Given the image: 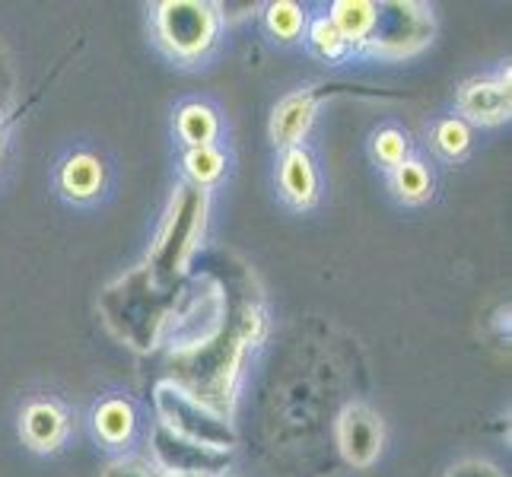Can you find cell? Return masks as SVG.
Here are the masks:
<instances>
[{"mask_svg":"<svg viewBox=\"0 0 512 477\" xmlns=\"http://www.w3.org/2000/svg\"><path fill=\"white\" fill-rule=\"evenodd\" d=\"M96 433L109 446L128 443L134 433V408L121 398H109L96 408Z\"/></svg>","mask_w":512,"mask_h":477,"instance_id":"9a60e30c","label":"cell"},{"mask_svg":"<svg viewBox=\"0 0 512 477\" xmlns=\"http://www.w3.org/2000/svg\"><path fill=\"white\" fill-rule=\"evenodd\" d=\"M264 318L258 309L242 306L214 338L172 353V382L182 385L198 401L226 414L233 404V385L239 376L242 350L261 338Z\"/></svg>","mask_w":512,"mask_h":477,"instance_id":"6da1fadb","label":"cell"},{"mask_svg":"<svg viewBox=\"0 0 512 477\" xmlns=\"http://www.w3.org/2000/svg\"><path fill=\"white\" fill-rule=\"evenodd\" d=\"M309 42H312V48L319 51L322 58H338L341 51L347 48V42H344V35L334 29V23L328 20V16H322V20H315V26H312V32H309Z\"/></svg>","mask_w":512,"mask_h":477,"instance_id":"44dd1931","label":"cell"},{"mask_svg":"<svg viewBox=\"0 0 512 477\" xmlns=\"http://www.w3.org/2000/svg\"><path fill=\"white\" fill-rule=\"evenodd\" d=\"M280 188H284V198L293 207H309L319 194V179H315L312 159L306 150H287L284 163H280Z\"/></svg>","mask_w":512,"mask_h":477,"instance_id":"7c38bea8","label":"cell"},{"mask_svg":"<svg viewBox=\"0 0 512 477\" xmlns=\"http://www.w3.org/2000/svg\"><path fill=\"white\" fill-rule=\"evenodd\" d=\"M312 118H315V99L309 93H293V96H287L274 109V118H271V137H274V144L293 150L299 140H303V134L309 131Z\"/></svg>","mask_w":512,"mask_h":477,"instance_id":"30bf717a","label":"cell"},{"mask_svg":"<svg viewBox=\"0 0 512 477\" xmlns=\"http://www.w3.org/2000/svg\"><path fill=\"white\" fill-rule=\"evenodd\" d=\"M306 26V13L299 10L290 0H280V4H271L268 7V29L277 35V39L284 42H293L299 32Z\"/></svg>","mask_w":512,"mask_h":477,"instance_id":"d6986e66","label":"cell"},{"mask_svg":"<svg viewBox=\"0 0 512 477\" xmlns=\"http://www.w3.org/2000/svg\"><path fill=\"white\" fill-rule=\"evenodd\" d=\"M395 191L401 194L404 201H423L430 194V172L423 169L420 163H414V159H404L401 166H395Z\"/></svg>","mask_w":512,"mask_h":477,"instance_id":"ac0fdd59","label":"cell"},{"mask_svg":"<svg viewBox=\"0 0 512 477\" xmlns=\"http://www.w3.org/2000/svg\"><path fill=\"white\" fill-rule=\"evenodd\" d=\"M449 477H503V474L487 462H465V465L452 468Z\"/></svg>","mask_w":512,"mask_h":477,"instance_id":"cb8c5ba5","label":"cell"},{"mask_svg":"<svg viewBox=\"0 0 512 477\" xmlns=\"http://www.w3.org/2000/svg\"><path fill=\"white\" fill-rule=\"evenodd\" d=\"M338 446L350 465L366 468L382 452V420L366 404H347L338 420Z\"/></svg>","mask_w":512,"mask_h":477,"instance_id":"52a82bcc","label":"cell"},{"mask_svg":"<svg viewBox=\"0 0 512 477\" xmlns=\"http://www.w3.org/2000/svg\"><path fill=\"white\" fill-rule=\"evenodd\" d=\"M153 455H156V468L160 471H185V474H220L226 465V452H214L204 446H194L188 439L169 433L166 427L156 430L153 436Z\"/></svg>","mask_w":512,"mask_h":477,"instance_id":"ba28073f","label":"cell"},{"mask_svg":"<svg viewBox=\"0 0 512 477\" xmlns=\"http://www.w3.org/2000/svg\"><path fill=\"white\" fill-rule=\"evenodd\" d=\"M172 303L175 293L156 284L144 264V268H134L131 274L118 277L115 284L102 290L99 312L105 318V325L115 331V338L147 353L163 341Z\"/></svg>","mask_w":512,"mask_h":477,"instance_id":"7a4b0ae2","label":"cell"},{"mask_svg":"<svg viewBox=\"0 0 512 477\" xmlns=\"http://www.w3.org/2000/svg\"><path fill=\"white\" fill-rule=\"evenodd\" d=\"M102 179H105L102 163L90 153L70 156L61 169V188H64L67 198H77V201L93 198V194L102 188Z\"/></svg>","mask_w":512,"mask_h":477,"instance_id":"4fadbf2b","label":"cell"},{"mask_svg":"<svg viewBox=\"0 0 512 477\" xmlns=\"http://www.w3.org/2000/svg\"><path fill=\"white\" fill-rule=\"evenodd\" d=\"M163 477H207V474H185V471H169Z\"/></svg>","mask_w":512,"mask_h":477,"instance_id":"d4e9b609","label":"cell"},{"mask_svg":"<svg viewBox=\"0 0 512 477\" xmlns=\"http://www.w3.org/2000/svg\"><path fill=\"white\" fill-rule=\"evenodd\" d=\"M102 477H163V471L150 465L147 458H115L112 465H105Z\"/></svg>","mask_w":512,"mask_h":477,"instance_id":"603a6c76","label":"cell"},{"mask_svg":"<svg viewBox=\"0 0 512 477\" xmlns=\"http://www.w3.org/2000/svg\"><path fill=\"white\" fill-rule=\"evenodd\" d=\"M226 169V156L210 144V147H188L185 153V172H188V179L191 185H210V182H217L220 175Z\"/></svg>","mask_w":512,"mask_h":477,"instance_id":"e0dca14e","label":"cell"},{"mask_svg":"<svg viewBox=\"0 0 512 477\" xmlns=\"http://www.w3.org/2000/svg\"><path fill=\"white\" fill-rule=\"evenodd\" d=\"M156 35L179 58H198L217 39V10L201 0H166L156 7Z\"/></svg>","mask_w":512,"mask_h":477,"instance_id":"5b68a950","label":"cell"},{"mask_svg":"<svg viewBox=\"0 0 512 477\" xmlns=\"http://www.w3.org/2000/svg\"><path fill=\"white\" fill-rule=\"evenodd\" d=\"M67 433V417L58 404L51 401H35L23 414V436L32 449L51 452L61 446V439Z\"/></svg>","mask_w":512,"mask_h":477,"instance_id":"8fae6325","label":"cell"},{"mask_svg":"<svg viewBox=\"0 0 512 477\" xmlns=\"http://www.w3.org/2000/svg\"><path fill=\"white\" fill-rule=\"evenodd\" d=\"M373 150H376V156H379V163H385V166H392V169H395V166L404 163V156H408V140H404L401 131L385 128V131L376 134Z\"/></svg>","mask_w":512,"mask_h":477,"instance_id":"7402d4cb","label":"cell"},{"mask_svg":"<svg viewBox=\"0 0 512 477\" xmlns=\"http://www.w3.org/2000/svg\"><path fill=\"white\" fill-rule=\"evenodd\" d=\"M153 401H156V414L163 420L160 427H166L169 433L188 439L194 446L226 452V455L236 446V430H233V423L226 420V414L198 401L172 379H163L156 385Z\"/></svg>","mask_w":512,"mask_h":477,"instance_id":"277c9868","label":"cell"},{"mask_svg":"<svg viewBox=\"0 0 512 477\" xmlns=\"http://www.w3.org/2000/svg\"><path fill=\"white\" fill-rule=\"evenodd\" d=\"M220 125L214 109H207L201 102H191L179 112V134L188 147H210V140L217 137Z\"/></svg>","mask_w":512,"mask_h":477,"instance_id":"2e32d148","label":"cell"},{"mask_svg":"<svg viewBox=\"0 0 512 477\" xmlns=\"http://www.w3.org/2000/svg\"><path fill=\"white\" fill-rule=\"evenodd\" d=\"M458 109L478 125H500L509 118V74L503 80H471L458 93Z\"/></svg>","mask_w":512,"mask_h":477,"instance_id":"9c48e42d","label":"cell"},{"mask_svg":"<svg viewBox=\"0 0 512 477\" xmlns=\"http://www.w3.org/2000/svg\"><path fill=\"white\" fill-rule=\"evenodd\" d=\"M204 217H207V191L191 182L175 188L169 217L147 261V271L163 290H169L188 268L194 249H198V239L204 233Z\"/></svg>","mask_w":512,"mask_h":477,"instance_id":"3957f363","label":"cell"},{"mask_svg":"<svg viewBox=\"0 0 512 477\" xmlns=\"http://www.w3.org/2000/svg\"><path fill=\"white\" fill-rule=\"evenodd\" d=\"M433 144H436V150L443 153V156L455 159V156H462V153L468 150V144H471V131H468L465 121L449 118V121H443V125L436 128Z\"/></svg>","mask_w":512,"mask_h":477,"instance_id":"ffe728a7","label":"cell"},{"mask_svg":"<svg viewBox=\"0 0 512 477\" xmlns=\"http://www.w3.org/2000/svg\"><path fill=\"white\" fill-rule=\"evenodd\" d=\"M373 16H376V4H366V0H338L331 7L328 20L344 35L347 45H363L369 29H373Z\"/></svg>","mask_w":512,"mask_h":477,"instance_id":"5bb4252c","label":"cell"},{"mask_svg":"<svg viewBox=\"0 0 512 477\" xmlns=\"http://www.w3.org/2000/svg\"><path fill=\"white\" fill-rule=\"evenodd\" d=\"M433 35V16L417 7L392 0V4H376L373 29L366 35V45L382 55H408L420 45H427Z\"/></svg>","mask_w":512,"mask_h":477,"instance_id":"8992f818","label":"cell"}]
</instances>
